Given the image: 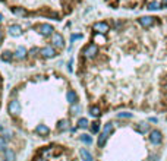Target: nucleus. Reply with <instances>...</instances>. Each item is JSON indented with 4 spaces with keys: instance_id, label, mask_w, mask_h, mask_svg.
<instances>
[{
    "instance_id": "f8f14e48",
    "label": "nucleus",
    "mask_w": 167,
    "mask_h": 161,
    "mask_svg": "<svg viewBox=\"0 0 167 161\" xmlns=\"http://www.w3.org/2000/svg\"><path fill=\"white\" fill-rule=\"evenodd\" d=\"M79 155H81V160L84 161H94V157L91 155V152L86 148H81L79 150Z\"/></svg>"
},
{
    "instance_id": "f03ea898",
    "label": "nucleus",
    "mask_w": 167,
    "mask_h": 161,
    "mask_svg": "<svg viewBox=\"0 0 167 161\" xmlns=\"http://www.w3.org/2000/svg\"><path fill=\"white\" fill-rule=\"evenodd\" d=\"M7 111H9V114H12V116H18V114L21 113V103H19L18 100H12V101L9 103V106H7Z\"/></svg>"
},
{
    "instance_id": "a878e982",
    "label": "nucleus",
    "mask_w": 167,
    "mask_h": 161,
    "mask_svg": "<svg viewBox=\"0 0 167 161\" xmlns=\"http://www.w3.org/2000/svg\"><path fill=\"white\" fill-rule=\"evenodd\" d=\"M119 119H130L132 117V113H127V111H123V113H119L117 114Z\"/></svg>"
},
{
    "instance_id": "5701e85b",
    "label": "nucleus",
    "mask_w": 167,
    "mask_h": 161,
    "mask_svg": "<svg viewBox=\"0 0 167 161\" xmlns=\"http://www.w3.org/2000/svg\"><path fill=\"white\" fill-rule=\"evenodd\" d=\"M81 141H82L84 144H86V145H89V144H92V138L89 136V135H81Z\"/></svg>"
},
{
    "instance_id": "4468645a",
    "label": "nucleus",
    "mask_w": 167,
    "mask_h": 161,
    "mask_svg": "<svg viewBox=\"0 0 167 161\" xmlns=\"http://www.w3.org/2000/svg\"><path fill=\"white\" fill-rule=\"evenodd\" d=\"M35 132H37L38 135H41V136H45V135L50 133V129H48L45 124H38V126L35 127Z\"/></svg>"
},
{
    "instance_id": "1a4fd4ad",
    "label": "nucleus",
    "mask_w": 167,
    "mask_h": 161,
    "mask_svg": "<svg viewBox=\"0 0 167 161\" xmlns=\"http://www.w3.org/2000/svg\"><path fill=\"white\" fill-rule=\"evenodd\" d=\"M27 54H28V51H27V48L22 47V45H19V47L15 50V53H13L15 59H18V60H24V59L27 57Z\"/></svg>"
},
{
    "instance_id": "7ed1b4c3",
    "label": "nucleus",
    "mask_w": 167,
    "mask_h": 161,
    "mask_svg": "<svg viewBox=\"0 0 167 161\" xmlns=\"http://www.w3.org/2000/svg\"><path fill=\"white\" fill-rule=\"evenodd\" d=\"M161 141H163V135H161L160 130L155 129V130H151V132H150V142H151L153 145H160Z\"/></svg>"
},
{
    "instance_id": "0eeeda50",
    "label": "nucleus",
    "mask_w": 167,
    "mask_h": 161,
    "mask_svg": "<svg viewBox=\"0 0 167 161\" xmlns=\"http://www.w3.org/2000/svg\"><path fill=\"white\" fill-rule=\"evenodd\" d=\"M38 29H40V34L44 35V37H50V35L54 34V28L50 24H42V25L38 27Z\"/></svg>"
},
{
    "instance_id": "393cba45",
    "label": "nucleus",
    "mask_w": 167,
    "mask_h": 161,
    "mask_svg": "<svg viewBox=\"0 0 167 161\" xmlns=\"http://www.w3.org/2000/svg\"><path fill=\"white\" fill-rule=\"evenodd\" d=\"M89 129H91V132H92V133H97V132L100 130V123H98V121H94V123L91 124V127H89Z\"/></svg>"
},
{
    "instance_id": "2f4dec72",
    "label": "nucleus",
    "mask_w": 167,
    "mask_h": 161,
    "mask_svg": "<svg viewBox=\"0 0 167 161\" xmlns=\"http://www.w3.org/2000/svg\"><path fill=\"white\" fill-rule=\"evenodd\" d=\"M0 21H3V15H0Z\"/></svg>"
},
{
    "instance_id": "cd10ccee",
    "label": "nucleus",
    "mask_w": 167,
    "mask_h": 161,
    "mask_svg": "<svg viewBox=\"0 0 167 161\" xmlns=\"http://www.w3.org/2000/svg\"><path fill=\"white\" fill-rule=\"evenodd\" d=\"M78 38H82V35H81V34H75V35H72V41L78 40Z\"/></svg>"
},
{
    "instance_id": "bb28decb",
    "label": "nucleus",
    "mask_w": 167,
    "mask_h": 161,
    "mask_svg": "<svg viewBox=\"0 0 167 161\" xmlns=\"http://www.w3.org/2000/svg\"><path fill=\"white\" fill-rule=\"evenodd\" d=\"M4 148H6V138L0 136V151H4Z\"/></svg>"
},
{
    "instance_id": "c85d7f7f",
    "label": "nucleus",
    "mask_w": 167,
    "mask_h": 161,
    "mask_svg": "<svg viewBox=\"0 0 167 161\" xmlns=\"http://www.w3.org/2000/svg\"><path fill=\"white\" fill-rule=\"evenodd\" d=\"M37 51H38L37 48H32V50L30 51V54H31V56H35V53H37Z\"/></svg>"
},
{
    "instance_id": "ddd939ff",
    "label": "nucleus",
    "mask_w": 167,
    "mask_h": 161,
    "mask_svg": "<svg viewBox=\"0 0 167 161\" xmlns=\"http://www.w3.org/2000/svg\"><path fill=\"white\" fill-rule=\"evenodd\" d=\"M66 98H68V101H69L71 104H76V101H78V95H76V92H75L73 89H69V91H68Z\"/></svg>"
},
{
    "instance_id": "6e6552de",
    "label": "nucleus",
    "mask_w": 167,
    "mask_h": 161,
    "mask_svg": "<svg viewBox=\"0 0 167 161\" xmlns=\"http://www.w3.org/2000/svg\"><path fill=\"white\" fill-rule=\"evenodd\" d=\"M139 24L144 28H150V27H153L155 24V18H153V16H142V18H139Z\"/></svg>"
},
{
    "instance_id": "9b49d317",
    "label": "nucleus",
    "mask_w": 167,
    "mask_h": 161,
    "mask_svg": "<svg viewBox=\"0 0 167 161\" xmlns=\"http://www.w3.org/2000/svg\"><path fill=\"white\" fill-rule=\"evenodd\" d=\"M109 135H110V133H109V132H104V130L100 133L98 141H97V144H98V147H100V148H103V147L106 145V142H107V139H109Z\"/></svg>"
},
{
    "instance_id": "7c9ffc66",
    "label": "nucleus",
    "mask_w": 167,
    "mask_h": 161,
    "mask_svg": "<svg viewBox=\"0 0 167 161\" xmlns=\"http://www.w3.org/2000/svg\"><path fill=\"white\" fill-rule=\"evenodd\" d=\"M1 40H3V31L0 29V42H1Z\"/></svg>"
},
{
    "instance_id": "c756f323",
    "label": "nucleus",
    "mask_w": 167,
    "mask_h": 161,
    "mask_svg": "<svg viewBox=\"0 0 167 161\" xmlns=\"http://www.w3.org/2000/svg\"><path fill=\"white\" fill-rule=\"evenodd\" d=\"M161 6H163V7H167V0H163V3H161Z\"/></svg>"
},
{
    "instance_id": "39448f33",
    "label": "nucleus",
    "mask_w": 167,
    "mask_h": 161,
    "mask_svg": "<svg viewBox=\"0 0 167 161\" xmlns=\"http://www.w3.org/2000/svg\"><path fill=\"white\" fill-rule=\"evenodd\" d=\"M40 53H41V56L44 59H53V57L56 56V50H54V47H51V45L42 47L41 50H40Z\"/></svg>"
},
{
    "instance_id": "a211bd4d",
    "label": "nucleus",
    "mask_w": 167,
    "mask_h": 161,
    "mask_svg": "<svg viewBox=\"0 0 167 161\" xmlns=\"http://www.w3.org/2000/svg\"><path fill=\"white\" fill-rule=\"evenodd\" d=\"M89 114H91L92 117H100V114H101L100 107H97V106H91V107H89Z\"/></svg>"
},
{
    "instance_id": "f3484780",
    "label": "nucleus",
    "mask_w": 167,
    "mask_h": 161,
    "mask_svg": "<svg viewBox=\"0 0 167 161\" xmlns=\"http://www.w3.org/2000/svg\"><path fill=\"white\" fill-rule=\"evenodd\" d=\"M0 57H1V60H3V62L10 63V62L13 60V57H15V56H13V53H10V51H3Z\"/></svg>"
},
{
    "instance_id": "aec40b11",
    "label": "nucleus",
    "mask_w": 167,
    "mask_h": 161,
    "mask_svg": "<svg viewBox=\"0 0 167 161\" xmlns=\"http://www.w3.org/2000/svg\"><path fill=\"white\" fill-rule=\"evenodd\" d=\"M136 130H138L139 133H145V132L150 130V124H147V123H139V124L136 126Z\"/></svg>"
},
{
    "instance_id": "2eb2a0df",
    "label": "nucleus",
    "mask_w": 167,
    "mask_h": 161,
    "mask_svg": "<svg viewBox=\"0 0 167 161\" xmlns=\"http://www.w3.org/2000/svg\"><path fill=\"white\" fill-rule=\"evenodd\" d=\"M57 130H60V132H63V130H68L69 129V121L66 120V119H62V120L57 121Z\"/></svg>"
},
{
    "instance_id": "412c9836",
    "label": "nucleus",
    "mask_w": 167,
    "mask_h": 161,
    "mask_svg": "<svg viewBox=\"0 0 167 161\" xmlns=\"http://www.w3.org/2000/svg\"><path fill=\"white\" fill-rule=\"evenodd\" d=\"M160 7H161V3H158V1H155V0L148 3V9H150V10H157V9H160Z\"/></svg>"
},
{
    "instance_id": "20e7f679",
    "label": "nucleus",
    "mask_w": 167,
    "mask_h": 161,
    "mask_svg": "<svg viewBox=\"0 0 167 161\" xmlns=\"http://www.w3.org/2000/svg\"><path fill=\"white\" fill-rule=\"evenodd\" d=\"M92 29H94L97 34H106V32L110 29V27H109L107 22H95V24L92 25Z\"/></svg>"
},
{
    "instance_id": "dca6fc26",
    "label": "nucleus",
    "mask_w": 167,
    "mask_h": 161,
    "mask_svg": "<svg viewBox=\"0 0 167 161\" xmlns=\"http://www.w3.org/2000/svg\"><path fill=\"white\" fill-rule=\"evenodd\" d=\"M12 12L16 15V16H28V12L24 9V7H18V6H15V7H12Z\"/></svg>"
},
{
    "instance_id": "b1692460",
    "label": "nucleus",
    "mask_w": 167,
    "mask_h": 161,
    "mask_svg": "<svg viewBox=\"0 0 167 161\" xmlns=\"http://www.w3.org/2000/svg\"><path fill=\"white\" fill-rule=\"evenodd\" d=\"M88 124H89L88 120H86V119H84V117L78 120V127H81V129H86V127H88Z\"/></svg>"
},
{
    "instance_id": "f257e3e1",
    "label": "nucleus",
    "mask_w": 167,
    "mask_h": 161,
    "mask_svg": "<svg viewBox=\"0 0 167 161\" xmlns=\"http://www.w3.org/2000/svg\"><path fill=\"white\" fill-rule=\"evenodd\" d=\"M97 53H98V47L95 44H88L82 51V54L86 59H94L97 56Z\"/></svg>"
},
{
    "instance_id": "4be33fe9",
    "label": "nucleus",
    "mask_w": 167,
    "mask_h": 161,
    "mask_svg": "<svg viewBox=\"0 0 167 161\" xmlns=\"http://www.w3.org/2000/svg\"><path fill=\"white\" fill-rule=\"evenodd\" d=\"M79 111H81V106H79V104H72V107H71V113H72V116L79 114Z\"/></svg>"
},
{
    "instance_id": "9d476101",
    "label": "nucleus",
    "mask_w": 167,
    "mask_h": 161,
    "mask_svg": "<svg viewBox=\"0 0 167 161\" xmlns=\"http://www.w3.org/2000/svg\"><path fill=\"white\" fill-rule=\"evenodd\" d=\"M9 34L12 37H19L22 34V27L21 25H9Z\"/></svg>"
},
{
    "instance_id": "6ab92c4d",
    "label": "nucleus",
    "mask_w": 167,
    "mask_h": 161,
    "mask_svg": "<svg viewBox=\"0 0 167 161\" xmlns=\"http://www.w3.org/2000/svg\"><path fill=\"white\" fill-rule=\"evenodd\" d=\"M4 158H6V161H15V152L10 148H6L4 150Z\"/></svg>"
},
{
    "instance_id": "423d86ee",
    "label": "nucleus",
    "mask_w": 167,
    "mask_h": 161,
    "mask_svg": "<svg viewBox=\"0 0 167 161\" xmlns=\"http://www.w3.org/2000/svg\"><path fill=\"white\" fill-rule=\"evenodd\" d=\"M51 42H53V47H57V48H63L65 47V40H63L62 34L54 32L51 35Z\"/></svg>"
}]
</instances>
